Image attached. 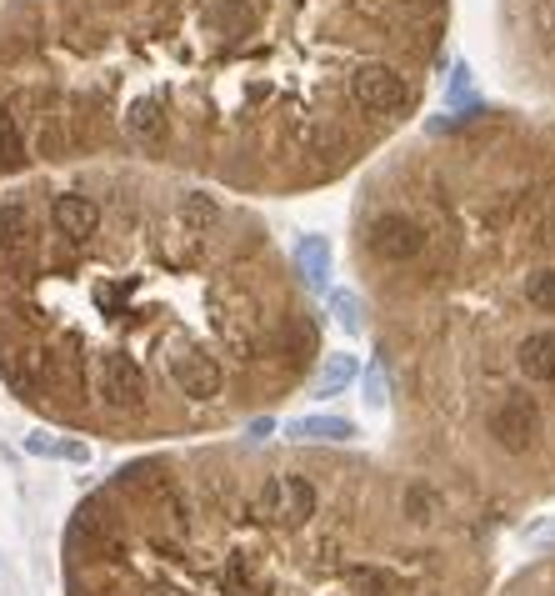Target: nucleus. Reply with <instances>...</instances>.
Instances as JSON below:
<instances>
[{"label":"nucleus","mask_w":555,"mask_h":596,"mask_svg":"<svg viewBox=\"0 0 555 596\" xmlns=\"http://www.w3.org/2000/svg\"><path fill=\"white\" fill-rule=\"evenodd\" d=\"M450 0H5L0 186L81 161L310 196L415 126Z\"/></svg>","instance_id":"f257e3e1"},{"label":"nucleus","mask_w":555,"mask_h":596,"mask_svg":"<svg viewBox=\"0 0 555 596\" xmlns=\"http://www.w3.org/2000/svg\"><path fill=\"white\" fill-rule=\"evenodd\" d=\"M320 357L310 291L236 196L135 161L0 186V382L50 426L215 436L306 392Z\"/></svg>","instance_id":"f03ea898"},{"label":"nucleus","mask_w":555,"mask_h":596,"mask_svg":"<svg viewBox=\"0 0 555 596\" xmlns=\"http://www.w3.org/2000/svg\"><path fill=\"white\" fill-rule=\"evenodd\" d=\"M351 266L390 376L395 461L481 522L555 481V141L491 106L361 171Z\"/></svg>","instance_id":"7ed1b4c3"},{"label":"nucleus","mask_w":555,"mask_h":596,"mask_svg":"<svg viewBox=\"0 0 555 596\" xmlns=\"http://www.w3.org/2000/svg\"><path fill=\"white\" fill-rule=\"evenodd\" d=\"M66 596H485L491 522L395 456L161 446L60 531Z\"/></svg>","instance_id":"20e7f679"},{"label":"nucleus","mask_w":555,"mask_h":596,"mask_svg":"<svg viewBox=\"0 0 555 596\" xmlns=\"http://www.w3.org/2000/svg\"><path fill=\"white\" fill-rule=\"evenodd\" d=\"M291 271L300 276V287L316 296V291H331L335 276V246L326 236H300L296 250H291Z\"/></svg>","instance_id":"39448f33"},{"label":"nucleus","mask_w":555,"mask_h":596,"mask_svg":"<svg viewBox=\"0 0 555 596\" xmlns=\"http://www.w3.org/2000/svg\"><path fill=\"white\" fill-rule=\"evenodd\" d=\"M285 436L300 446H351L361 436V426L345 417H296L285 426Z\"/></svg>","instance_id":"423d86ee"},{"label":"nucleus","mask_w":555,"mask_h":596,"mask_svg":"<svg viewBox=\"0 0 555 596\" xmlns=\"http://www.w3.org/2000/svg\"><path fill=\"white\" fill-rule=\"evenodd\" d=\"M361 376V357H351V351H335V357H320L316 376H310V392L320 396V401H331V396H341L345 386Z\"/></svg>","instance_id":"0eeeda50"},{"label":"nucleus","mask_w":555,"mask_h":596,"mask_svg":"<svg viewBox=\"0 0 555 596\" xmlns=\"http://www.w3.org/2000/svg\"><path fill=\"white\" fill-rule=\"evenodd\" d=\"M496 596H555V551H545V561H535L520 576H510Z\"/></svg>","instance_id":"6e6552de"},{"label":"nucleus","mask_w":555,"mask_h":596,"mask_svg":"<svg viewBox=\"0 0 555 596\" xmlns=\"http://www.w3.org/2000/svg\"><path fill=\"white\" fill-rule=\"evenodd\" d=\"M331 316L345 336H366L370 331V311L361 291H331Z\"/></svg>","instance_id":"1a4fd4ad"},{"label":"nucleus","mask_w":555,"mask_h":596,"mask_svg":"<svg viewBox=\"0 0 555 596\" xmlns=\"http://www.w3.org/2000/svg\"><path fill=\"white\" fill-rule=\"evenodd\" d=\"M25 452L66 456V461H91V446H85V442H56V436H25Z\"/></svg>","instance_id":"9d476101"},{"label":"nucleus","mask_w":555,"mask_h":596,"mask_svg":"<svg viewBox=\"0 0 555 596\" xmlns=\"http://www.w3.org/2000/svg\"><path fill=\"white\" fill-rule=\"evenodd\" d=\"M361 382H366V406L370 411H386L390 406V376H386V366H380V357L361 371Z\"/></svg>","instance_id":"9b49d317"},{"label":"nucleus","mask_w":555,"mask_h":596,"mask_svg":"<svg viewBox=\"0 0 555 596\" xmlns=\"http://www.w3.org/2000/svg\"><path fill=\"white\" fill-rule=\"evenodd\" d=\"M526 547H535V551H555V516H541V522H531L526 531Z\"/></svg>","instance_id":"f8f14e48"}]
</instances>
